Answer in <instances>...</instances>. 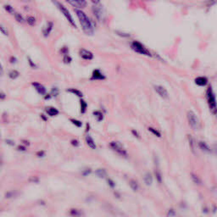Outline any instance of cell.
Returning a JSON list of instances; mask_svg holds the SVG:
<instances>
[{"mask_svg":"<svg viewBox=\"0 0 217 217\" xmlns=\"http://www.w3.org/2000/svg\"><path fill=\"white\" fill-rule=\"evenodd\" d=\"M76 16L79 19V21H80L81 26L83 30V32H85L87 35H93V32H94V26L93 25V22L90 20L88 16L83 12L81 11V9H76L75 10Z\"/></svg>","mask_w":217,"mask_h":217,"instance_id":"6da1fadb","label":"cell"},{"mask_svg":"<svg viewBox=\"0 0 217 217\" xmlns=\"http://www.w3.org/2000/svg\"><path fill=\"white\" fill-rule=\"evenodd\" d=\"M206 98H207V102L209 105V108L210 112L214 115L217 114V103L216 96L214 93V91L212 89L211 86H209L206 90Z\"/></svg>","mask_w":217,"mask_h":217,"instance_id":"7a4b0ae2","label":"cell"},{"mask_svg":"<svg viewBox=\"0 0 217 217\" xmlns=\"http://www.w3.org/2000/svg\"><path fill=\"white\" fill-rule=\"evenodd\" d=\"M51 1H52V3L55 5V7L61 12V14L65 17V19L69 21V23L73 27L76 28V22H75V20H74V19H73L71 14L70 13V11L65 8L62 4H60V3L58 2L57 0H51Z\"/></svg>","mask_w":217,"mask_h":217,"instance_id":"3957f363","label":"cell"},{"mask_svg":"<svg viewBox=\"0 0 217 217\" xmlns=\"http://www.w3.org/2000/svg\"><path fill=\"white\" fill-rule=\"evenodd\" d=\"M131 48L134 52H136L137 54H142V55H145V56L148 57L153 56L152 54L150 53V51L146 48L142 42H140L138 41H133L131 43Z\"/></svg>","mask_w":217,"mask_h":217,"instance_id":"277c9868","label":"cell"},{"mask_svg":"<svg viewBox=\"0 0 217 217\" xmlns=\"http://www.w3.org/2000/svg\"><path fill=\"white\" fill-rule=\"evenodd\" d=\"M187 117L188 124H189L191 128L193 129V130H197V129L199 128V127H200L199 120V118L195 113L193 112V111H188L187 115Z\"/></svg>","mask_w":217,"mask_h":217,"instance_id":"5b68a950","label":"cell"},{"mask_svg":"<svg viewBox=\"0 0 217 217\" xmlns=\"http://www.w3.org/2000/svg\"><path fill=\"white\" fill-rule=\"evenodd\" d=\"M110 147L112 148L114 151H115L116 153H119L121 156H123V157H127V150L124 149L123 145L121 144L120 142H111L110 143Z\"/></svg>","mask_w":217,"mask_h":217,"instance_id":"8992f818","label":"cell"},{"mask_svg":"<svg viewBox=\"0 0 217 217\" xmlns=\"http://www.w3.org/2000/svg\"><path fill=\"white\" fill-rule=\"evenodd\" d=\"M65 1L69 3L71 5H72L73 7H75L76 9L84 8L88 4L86 0H65Z\"/></svg>","mask_w":217,"mask_h":217,"instance_id":"52a82bcc","label":"cell"},{"mask_svg":"<svg viewBox=\"0 0 217 217\" xmlns=\"http://www.w3.org/2000/svg\"><path fill=\"white\" fill-rule=\"evenodd\" d=\"M153 88L155 90V92L157 93V94H159L161 98H163L164 99H167L169 98V94H168V92L167 90L163 86L160 85H154L153 86Z\"/></svg>","mask_w":217,"mask_h":217,"instance_id":"ba28073f","label":"cell"},{"mask_svg":"<svg viewBox=\"0 0 217 217\" xmlns=\"http://www.w3.org/2000/svg\"><path fill=\"white\" fill-rule=\"evenodd\" d=\"M79 54H80L81 58H82L85 60H91V59H93V54L92 52L88 51V50L85 49V48L80 49Z\"/></svg>","mask_w":217,"mask_h":217,"instance_id":"9c48e42d","label":"cell"},{"mask_svg":"<svg viewBox=\"0 0 217 217\" xmlns=\"http://www.w3.org/2000/svg\"><path fill=\"white\" fill-rule=\"evenodd\" d=\"M93 15L95 16V17L98 20H102V18L104 16V10H103V8H101V6L94 5L93 7Z\"/></svg>","mask_w":217,"mask_h":217,"instance_id":"30bf717a","label":"cell"},{"mask_svg":"<svg viewBox=\"0 0 217 217\" xmlns=\"http://www.w3.org/2000/svg\"><path fill=\"white\" fill-rule=\"evenodd\" d=\"M92 80H105L106 79V76L103 73L101 72L100 70H94L93 71V74H92V77H91Z\"/></svg>","mask_w":217,"mask_h":217,"instance_id":"8fae6325","label":"cell"},{"mask_svg":"<svg viewBox=\"0 0 217 217\" xmlns=\"http://www.w3.org/2000/svg\"><path fill=\"white\" fill-rule=\"evenodd\" d=\"M32 86L35 88V89L37 90V92L41 94V95H45L47 93V91H46V88L40 84V83H37V82H33L32 83Z\"/></svg>","mask_w":217,"mask_h":217,"instance_id":"7c38bea8","label":"cell"},{"mask_svg":"<svg viewBox=\"0 0 217 217\" xmlns=\"http://www.w3.org/2000/svg\"><path fill=\"white\" fill-rule=\"evenodd\" d=\"M194 82L196 85L200 86V87H204L208 84V79L205 76H198L195 80Z\"/></svg>","mask_w":217,"mask_h":217,"instance_id":"4fadbf2b","label":"cell"},{"mask_svg":"<svg viewBox=\"0 0 217 217\" xmlns=\"http://www.w3.org/2000/svg\"><path fill=\"white\" fill-rule=\"evenodd\" d=\"M199 148L201 149L203 152H204V153H211V152H212V150L209 148V145L207 144L205 142H203V141H200L199 143Z\"/></svg>","mask_w":217,"mask_h":217,"instance_id":"5bb4252c","label":"cell"},{"mask_svg":"<svg viewBox=\"0 0 217 217\" xmlns=\"http://www.w3.org/2000/svg\"><path fill=\"white\" fill-rule=\"evenodd\" d=\"M53 27H54V24H53V22H51V21L48 22L47 25H46V26H45V27L43 28V30H42L43 36H44V37H48V35L50 34V32H52Z\"/></svg>","mask_w":217,"mask_h":217,"instance_id":"9a60e30c","label":"cell"},{"mask_svg":"<svg viewBox=\"0 0 217 217\" xmlns=\"http://www.w3.org/2000/svg\"><path fill=\"white\" fill-rule=\"evenodd\" d=\"M187 138H188V143H189V146H190V149L192 151V153L196 154L197 153V151H196V143H195V140L192 136L188 135L187 136Z\"/></svg>","mask_w":217,"mask_h":217,"instance_id":"2e32d148","label":"cell"},{"mask_svg":"<svg viewBox=\"0 0 217 217\" xmlns=\"http://www.w3.org/2000/svg\"><path fill=\"white\" fill-rule=\"evenodd\" d=\"M143 181H144V183L147 186H151L153 183V177L151 175L150 172H147L144 175L143 177Z\"/></svg>","mask_w":217,"mask_h":217,"instance_id":"e0dca14e","label":"cell"},{"mask_svg":"<svg viewBox=\"0 0 217 217\" xmlns=\"http://www.w3.org/2000/svg\"><path fill=\"white\" fill-rule=\"evenodd\" d=\"M95 175L99 178H105L107 175V171L105 169H98L95 171Z\"/></svg>","mask_w":217,"mask_h":217,"instance_id":"ac0fdd59","label":"cell"},{"mask_svg":"<svg viewBox=\"0 0 217 217\" xmlns=\"http://www.w3.org/2000/svg\"><path fill=\"white\" fill-rule=\"evenodd\" d=\"M86 142H87L88 145L91 148H93V149H95L96 148V144H95L93 139L90 137V136H87L86 137Z\"/></svg>","mask_w":217,"mask_h":217,"instance_id":"d6986e66","label":"cell"},{"mask_svg":"<svg viewBox=\"0 0 217 217\" xmlns=\"http://www.w3.org/2000/svg\"><path fill=\"white\" fill-rule=\"evenodd\" d=\"M129 186H130V187H131L133 191H137V189H138V183H137V181L134 180V179L130 180V182H129Z\"/></svg>","mask_w":217,"mask_h":217,"instance_id":"ffe728a7","label":"cell"},{"mask_svg":"<svg viewBox=\"0 0 217 217\" xmlns=\"http://www.w3.org/2000/svg\"><path fill=\"white\" fill-rule=\"evenodd\" d=\"M81 114H84V113L87 111V109H88V104L86 103L85 100L83 99H81Z\"/></svg>","mask_w":217,"mask_h":217,"instance_id":"44dd1931","label":"cell"},{"mask_svg":"<svg viewBox=\"0 0 217 217\" xmlns=\"http://www.w3.org/2000/svg\"><path fill=\"white\" fill-rule=\"evenodd\" d=\"M191 177H192V180L193 181V182H195V183L198 184V185L201 184V179L199 177L198 175H196L195 173L192 172V173H191Z\"/></svg>","mask_w":217,"mask_h":217,"instance_id":"7402d4cb","label":"cell"},{"mask_svg":"<svg viewBox=\"0 0 217 217\" xmlns=\"http://www.w3.org/2000/svg\"><path fill=\"white\" fill-rule=\"evenodd\" d=\"M67 92L71 93H74V94H76V96L79 97V98H82V96H83L82 93H81V91H79V90H77V89H75V88L67 89Z\"/></svg>","mask_w":217,"mask_h":217,"instance_id":"603a6c76","label":"cell"},{"mask_svg":"<svg viewBox=\"0 0 217 217\" xmlns=\"http://www.w3.org/2000/svg\"><path fill=\"white\" fill-rule=\"evenodd\" d=\"M47 112L49 115H51V116H54V115H56L59 114V111H58V110L55 109V108H54V107H50V108H48V110H47Z\"/></svg>","mask_w":217,"mask_h":217,"instance_id":"cb8c5ba5","label":"cell"},{"mask_svg":"<svg viewBox=\"0 0 217 217\" xmlns=\"http://www.w3.org/2000/svg\"><path fill=\"white\" fill-rule=\"evenodd\" d=\"M17 195H18V192H16V191H9V192H7L5 193V198L6 199H13Z\"/></svg>","mask_w":217,"mask_h":217,"instance_id":"d4e9b609","label":"cell"},{"mask_svg":"<svg viewBox=\"0 0 217 217\" xmlns=\"http://www.w3.org/2000/svg\"><path fill=\"white\" fill-rule=\"evenodd\" d=\"M19 76H20V73L18 72L17 71H16V70H13V71H9V73H8V76L11 79H16Z\"/></svg>","mask_w":217,"mask_h":217,"instance_id":"484cf974","label":"cell"},{"mask_svg":"<svg viewBox=\"0 0 217 217\" xmlns=\"http://www.w3.org/2000/svg\"><path fill=\"white\" fill-rule=\"evenodd\" d=\"M93 115H94V116L96 117L97 121H103V119H104V115H103V114H102L101 111H94V112H93Z\"/></svg>","mask_w":217,"mask_h":217,"instance_id":"4316f807","label":"cell"},{"mask_svg":"<svg viewBox=\"0 0 217 217\" xmlns=\"http://www.w3.org/2000/svg\"><path fill=\"white\" fill-rule=\"evenodd\" d=\"M14 15H15V17H16V20L19 22V23H24L25 22L24 18H23V16H21L20 14H19V13H15Z\"/></svg>","mask_w":217,"mask_h":217,"instance_id":"83f0119b","label":"cell"},{"mask_svg":"<svg viewBox=\"0 0 217 217\" xmlns=\"http://www.w3.org/2000/svg\"><path fill=\"white\" fill-rule=\"evenodd\" d=\"M154 173H155V177H156V179H157V182L159 183H161L162 182V175H161L160 171L159 170L156 169L155 171H154Z\"/></svg>","mask_w":217,"mask_h":217,"instance_id":"f1b7e54d","label":"cell"},{"mask_svg":"<svg viewBox=\"0 0 217 217\" xmlns=\"http://www.w3.org/2000/svg\"><path fill=\"white\" fill-rule=\"evenodd\" d=\"M148 131L151 132V133H153V135H155L157 137H161V134L160 132L159 131H157V130H155L153 127H148Z\"/></svg>","mask_w":217,"mask_h":217,"instance_id":"f546056e","label":"cell"},{"mask_svg":"<svg viewBox=\"0 0 217 217\" xmlns=\"http://www.w3.org/2000/svg\"><path fill=\"white\" fill-rule=\"evenodd\" d=\"M26 21H27V23L30 25H34L36 24V19H35L33 16H29V17H27Z\"/></svg>","mask_w":217,"mask_h":217,"instance_id":"4dcf8cb0","label":"cell"},{"mask_svg":"<svg viewBox=\"0 0 217 217\" xmlns=\"http://www.w3.org/2000/svg\"><path fill=\"white\" fill-rule=\"evenodd\" d=\"M4 9H5L7 12H8L9 14H14V13H15L14 8H13L12 6H10V5H8V4H7V5H4Z\"/></svg>","mask_w":217,"mask_h":217,"instance_id":"1f68e13d","label":"cell"},{"mask_svg":"<svg viewBox=\"0 0 217 217\" xmlns=\"http://www.w3.org/2000/svg\"><path fill=\"white\" fill-rule=\"evenodd\" d=\"M0 32H1L2 34H4V36H8V32L7 31V29L3 25H0Z\"/></svg>","mask_w":217,"mask_h":217,"instance_id":"d6a6232c","label":"cell"},{"mask_svg":"<svg viewBox=\"0 0 217 217\" xmlns=\"http://www.w3.org/2000/svg\"><path fill=\"white\" fill-rule=\"evenodd\" d=\"M63 61H64V63H65V64H70L72 61V59L69 56V54H67V55H64V56Z\"/></svg>","mask_w":217,"mask_h":217,"instance_id":"836d02e7","label":"cell"},{"mask_svg":"<svg viewBox=\"0 0 217 217\" xmlns=\"http://www.w3.org/2000/svg\"><path fill=\"white\" fill-rule=\"evenodd\" d=\"M71 121L72 122L73 124H74L76 127H81L82 126V123H81L80 121L75 120V119H71Z\"/></svg>","mask_w":217,"mask_h":217,"instance_id":"e575fe53","label":"cell"},{"mask_svg":"<svg viewBox=\"0 0 217 217\" xmlns=\"http://www.w3.org/2000/svg\"><path fill=\"white\" fill-rule=\"evenodd\" d=\"M91 172H92V170L90 168H86L82 171V176H88V175H90Z\"/></svg>","mask_w":217,"mask_h":217,"instance_id":"d590c367","label":"cell"},{"mask_svg":"<svg viewBox=\"0 0 217 217\" xmlns=\"http://www.w3.org/2000/svg\"><path fill=\"white\" fill-rule=\"evenodd\" d=\"M217 3V0H207V5L208 7H211L212 5L216 4Z\"/></svg>","mask_w":217,"mask_h":217,"instance_id":"8d00e7d4","label":"cell"},{"mask_svg":"<svg viewBox=\"0 0 217 217\" xmlns=\"http://www.w3.org/2000/svg\"><path fill=\"white\" fill-rule=\"evenodd\" d=\"M167 216L169 217L175 216H176V211H175V209H170L169 211H168V215H167Z\"/></svg>","mask_w":217,"mask_h":217,"instance_id":"74e56055","label":"cell"},{"mask_svg":"<svg viewBox=\"0 0 217 217\" xmlns=\"http://www.w3.org/2000/svg\"><path fill=\"white\" fill-rule=\"evenodd\" d=\"M107 182H108V184H109V186L110 187H115V182L113 181V180H111V179H107Z\"/></svg>","mask_w":217,"mask_h":217,"instance_id":"f35d334b","label":"cell"},{"mask_svg":"<svg viewBox=\"0 0 217 217\" xmlns=\"http://www.w3.org/2000/svg\"><path fill=\"white\" fill-rule=\"evenodd\" d=\"M51 94L54 97L57 96L59 94V89L57 88H54L52 89V91H51Z\"/></svg>","mask_w":217,"mask_h":217,"instance_id":"ab89813d","label":"cell"},{"mask_svg":"<svg viewBox=\"0 0 217 217\" xmlns=\"http://www.w3.org/2000/svg\"><path fill=\"white\" fill-rule=\"evenodd\" d=\"M60 52H61L64 55H67V54H69V49H68V48H66V47L62 48V49L60 50Z\"/></svg>","mask_w":217,"mask_h":217,"instance_id":"60d3db41","label":"cell"},{"mask_svg":"<svg viewBox=\"0 0 217 217\" xmlns=\"http://www.w3.org/2000/svg\"><path fill=\"white\" fill-rule=\"evenodd\" d=\"M29 182H39V178L37 177H31V178L29 179Z\"/></svg>","mask_w":217,"mask_h":217,"instance_id":"b9f144b4","label":"cell"},{"mask_svg":"<svg viewBox=\"0 0 217 217\" xmlns=\"http://www.w3.org/2000/svg\"><path fill=\"white\" fill-rule=\"evenodd\" d=\"M131 133L135 136V137H137V138H140V135H139V133L137 132V131H136V130H131Z\"/></svg>","mask_w":217,"mask_h":217,"instance_id":"7bdbcfd3","label":"cell"},{"mask_svg":"<svg viewBox=\"0 0 217 217\" xmlns=\"http://www.w3.org/2000/svg\"><path fill=\"white\" fill-rule=\"evenodd\" d=\"M28 62H29V64H30V65L32 66V68H37V65L32 62V60L31 59V58H30V57H28Z\"/></svg>","mask_w":217,"mask_h":217,"instance_id":"ee69618b","label":"cell"},{"mask_svg":"<svg viewBox=\"0 0 217 217\" xmlns=\"http://www.w3.org/2000/svg\"><path fill=\"white\" fill-rule=\"evenodd\" d=\"M71 144H72L73 146H75V147H77V146L79 145V142H78L76 139H72V140H71Z\"/></svg>","mask_w":217,"mask_h":217,"instance_id":"f6af8a7d","label":"cell"},{"mask_svg":"<svg viewBox=\"0 0 217 217\" xmlns=\"http://www.w3.org/2000/svg\"><path fill=\"white\" fill-rule=\"evenodd\" d=\"M71 215H72V216H77V215H79V211L77 209H71Z\"/></svg>","mask_w":217,"mask_h":217,"instance_id":"bcb514c9","label":"cell"},{"mask_svg":"<svg viewBox=\"0 0 217 217\" xmlns=\"http://www.w3.org/2000/svg\"><path fill=\"white\" fill-rule=\"evenodd\" d=\"M9 61H10V63H11V64H15V63H16L17 59H16V57L12 56V57H10V59H9Z\"/></svg>","mask_w":217,"mask_h":217,"instance_id":"7dc6e473","label":"cell"},{"mask_svg":"<svg viewBox=\"0 0 217 217\" xmlns=\"http://www.w3.org/2000/svg\"><path fill=\"white\" fill-rule=\"evenodd\" d=\"M37 155L39 156V157H43V156L45 155V153H44L43 151H39V152L37 153Z\"/></svg>","mask_w":217,"mask_h":217,"instance_id":"c3c4849f","label":"cell"},{"mask_svg":"<svg viewBox=\"0 0 217 217\" xmlns=\"http://www.w3.org/2000/svg\"><path fill=\"white\" fill-rule=\"evenodd\" d=\"M18 150H20V151H25V146H24V145L19 146V147H18Z\"/></svg>","mask_w":217,"mask_h":217,"instance_id":"681fc988","label":"cell"},{"mask_svg":"<svg viewBox=\"0 0 217 217\" xmlns=\"http://www.w3.org/2000/svg\"><path fill=\"white\" fill-rule=\"evenodd\" d=\"M5 98H6L5 93H3V92H0V99H4Z\"/></svg>","mask_w":217,"mask_h":217,"instance_id":"f907efd6","label":"cell"},{"mask_svg":"<svg viewBox=\"0 0 217 217\" xmlns=\"http://www.w3.org/2000/svg\"><path fill=\"white\" fill-rule=\"evenodd\" d=\"M6 143H7L8 144L10 145V146H13V145H15V143H14V142H12V141H11V140H9V139L6 140Z\"/></svg>","mask_w":217,"mask_h":217,"instance_id":"816d5d0a","label":"cell"},{"mask_svg":"<svg viewBox=\"0 0 217 217\" xmlns=\"http://www.w3.org/2000/svg\"><path fill=\"white\" fill-rule=\"evenodd\" d=\"M91 2H93L94 4H98L99 2H100V0H91Z\"/></svg>","mask_w":217,"mask_h":217,"instance_id":"f5cc1de1","label":"cell"},{"mask_svg":"<svg viewBox=\"0 0 217 217\" xmlns=\"http://www.w3.org/2000/svg\"><path fill=\"white\" fill-rule=\"evenodd\" d=\"M4 73V69H3V66H2V64L0 63V76L2 75Z\"/></svg>","mask_w":217,"mask_h":217,"instance_id":"db71d44e","label":"cell"},{"mask_svg":"<svg viewBox=\"0 0 217 217\" xmlns=\"http://www.w3.org/2000/svg\"><path fill=\"white\" fill-rule=\"evenodd\" d=\"M22 142H23V143L25 144V146H29V145H30V143H29L28 141H26V140H23Z\"/></svg>","mask_w":217,"mask_h":217,"instance_id":"11a10c76","label":"cell"},{"mask_svg":"<svg viewBox=\"0 0 217 217\" xmlns=\"http://www.w3.org/2000/svg\"><path fill=\"white\" fill-rule=\"evenodd\" d=\"M214 151H215V153H216L217 155V143H216V144L214 145Z\"/></svg>","mask_w":217,"mask_h":217,"instance_id":"9f6ffc18","label":"cell"},{"mask_svg":"<svg viewBox=\"0 0 217 217\" xmlns=\"http://www.w3.org/2000/svg\"><path fill=\"white\" fill-rule=\"evenodd\" d=\"M41 116H42V118H43V120H44V121H47V118H46V117H45V116H44V115H41Z\"/></svg>","mask_w":217,"mask_h":217,"instance_id":"6f0895ef","label":"cell"},{"mask_svg":"<svg viewBox=\"0 0 217 217\" xmlns=\"http://www.w3.org/2000/svg\"><path fill=\"white\" fill-rule=\"evenodd\" d=\"M22 2H28V1H30V0H21Z\"/></svg>","mask_w":217,"mask_h":217,"instance_id":"680465c9","label":"cell"},{"mask_svg":"<svg viewBox=\"0 0 217 217\" xmlns=\"http://www.w3.org/2000/svg\"><path fill=\"white\" fill-rule=\"evenodd\" d=\"M1 165H2V160H1V158H0V166H1Z\"/></svg>","mask_w":217,"mask_h":217,"instance_id":"91938a15","label":"cell"},{"mask_svg":"<svg viewBox=\"0 0 217 217\" xmlns=\"http://www.w3.org/2000/svg\"><path fill=\"white\" fill-rule=\"evenodd\" d=\"M216 117H217V114H216Z\"/></svg>","mask_w":217,"mask_h":217,"instance_id":"94428289","label":"cell"}]
</instances>
